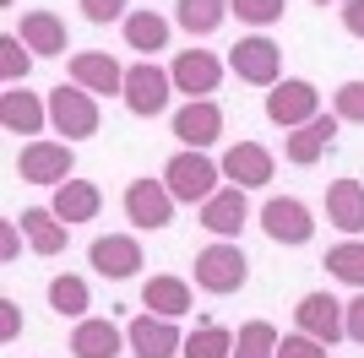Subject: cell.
<instances>
[{
  "label": "cell",
  "instance_id": "obj_1",
  "mask_svg": "<svg viewBox=\"0 0 364 358\" xmlns=\"http://www.w3.org/2000/svg\"><path fill=\"white\" fill-rule=\"evenodd\" d=\"M218 179H223V163H213L207 152H191V147L174 152V158L164 163V185H168V195H174V201H191V207H201L207 195L223 190Z\"/></svg>",
  "mask_w": 364,
  "mask_h": 358
},
{
  "label": "cell",
  "instance_id": "obj_2",
  "mask_svg": "<svg viewBox=\"0 0 364 358\" xmlns=\"http://www.w3.org/2000/svg\"><path fill=\"white\" fill-rule=\"evenodd\" d=\"M250 283V261H245L240 244H228V239H218V244H207V250L196 255V288L201 293H240V288Z\"/></svg>",
  "mask_w": 364,
  "mask_h": 358
},
{
  "label": "cell",
  "instance_id": "obj_3",
  "mask_svg": "<svg viewBox=\"0 0 364 358\" xmlns=\"http://www.w3.org/2000/svg\"><path fill=\"white\" fill-rule=\"evenodd\" d=\"M49 125L65 136V141H82V136H98V98H92L87 87H55L49 92Z\"/></svg>",
  "mask_w": 364,
  "mask_h": 358
},
{
  "label": "cell",
  "instance_id": "obj_4",
  "mask_svg": "<svg viewBox=\"0 0 364 358\" xmlns=\"http://www.w3.org/2000/svg\"><path fill=\"white\" fill-rule=\"evenodd\" d=\"M228 71L240 76V82H250V87H277L283 82V49L272 44V38H240V44L228 49Z\"/></svg>",
  "mask_w": 364,
  "mask_h": 358
},
{
  "label": "cell",
  "instance_id": "obj_5",
  "mask_svg": "<svg viewBox=\"0 0 364 358\" xmlns=\"http://www.w3.org/2000/svg\"><path fill=\"white\" fill-rule=\"evenodd\" d=\"M168 92H174V76L164 71V65H152V60H136L131 71H125V109L131 114H141V119H152V114H164L168 109Z\"/></svg>",
  "mask_w": 364,
  "mask_h": 358
},
{
  "label": "cell",
  "instance_id": "obj_6",
  "mask_svg": "<svg viewBox=\"0 0 364 358\" xmlns=\"http://www.w3.org/2000/svg\"><path fill=\"white\" fill-rule=\"evenodd\" d=\"M321 114V92L304 82V76H283L272 92H267V119L283 125V131H299Z\"/></svg>",
  "mask_w": 364,
  "mask_h": 358
},
{
  "label": "cell",
  "instance_id": "obj_7",
  "mask_svg": "<svg viewBox=\"0 0 364 358\" xmlns=\"http://www.w3.org/2000/svg\"><path fill=\"white\" fill-rule=\"evenodd\" d=\"M261 228H267L272 244H289V250H299V244L316 239V217H310V207L294 201V195H272V201L261 207Z\"/></svg>",
  "mask_w": 364,
  "mask_h": 358
},
{
  "label": "cell",
  "instance_id": "obj_8",
  "mask_svg": "<svg viewBox=\"0 0 364 358\" xmlns=\"http://www.w3.org/2000/svg\"><path fill=\"white\" fill-rule=\"evenodd\" d=\"M71 168H76L71 141H28V147L16 152V174L28 179V185H65Z\"/></svg>",
  "mask_w": 364,
  "mask_h": 358
},
{
  "label": "cell",
  "instance_id": "obj_9",
  "mask_svg": "<svg viewBox=\"0 0 364 358\" xmlns=\"http://www.w3.org/2000/svg\"><path fill=\"white\" fill-rule=\"evenodd\" d=\"M125 217H131L141 234L168 228L174 223V195H168V185L164 179H131V185H125Z\"/></svg>",
  "mask_w": 364,
  "mask_h": 358
},
{
  "label": "cell",
  "instance_id": "obj_10",
  "mask_svg": "<svg viewBox=\"0 0 364 358\" xmlns=\"http://www.w3.org/2000/svg\"><path fill=\"white\" fill-rule=\"evenodd\" d=\"M125 347L136 358H180L185 353V337L174 331V320L168 315H136L131 326H125Z\"/></svg>",
  "mask_w": 364,
  "mask_h": 358
},
{
  "label": "cell",
  "instance_id": "obj_11",
  "mask_svg": "<svg viewBox=\"0 0 364 358\" xmlns=\"http://www.w3.org/2000/svg\"><path fill=\"white\" fill-rule=\"evenodd\" d=\"M223 136V109L213 104V98H191V104L174 114V141L191 152H207Z\"/></svg>",
  "mask_w": 364,
  "mask_h": 358
},
{
  "label": "cell",
  "instance_id": "obj_12",
  "mask_svg": "<svg viewBox=\"0 0 364 358\" xmlns=\"http://www.w3.org/2000/svg\"><path fill=\"white\" fill-rule=\"evenodd\" d=\"M272 168H277V158L261 147V141H234V147L223 152V179H228V185H240V190L272 185Z\"/></svg>",
  "mask_w": 364,
  "mask_h": 358
},
{
  "label": "cell",
  "instance_id": "obj_13",
  "mask_svg": "<svg viewBox=\"0 0 364 358\" xmlns=\"http://www.w3.org/2000/svg\"><path fill=\"white\" fill-rule=\"evenodd\" d=\"M294 326L304 331V337H316V342H343L348 331H343V304H337L332 293H304L299 304H294Z\"/></svg>",
  "mask_w": 364,
  "mask_h": 358
},
{
  "label": "cell",
  "instance_id": "obj_14",
  "mask_svg": "<svg viewBox=\"0 0 364 358\" xmlns=\"http://www.w3.org/2000/svg\"><path fill=\"white\" fill-rule=\"evenodd\" d=\"M168 76H174V92H191V98H213L218 82H223V60H218L213 49H185V55L168 65Z\"/></svg>",
  "mask_w": 364,
  "mask_h": 358
},
{
  "label": "cell",
  "instance_id": "obj_15",
  "mask_svg": "<svg viewBox=\"0 0 364 358\" xmlns=\"http://www.w3.org/2000/svg\"><path fill=\"white\" fill-rule=\"evenodd\" d=\"M87 261H92V271H98V277L125 283V277H136V271H141V244H136L131 234H104V239H92Z\"/></svg>",
  "mask_w": 364,
  "mask_h": 358
},
{
  "label": "cell",
  "instance_id": "obj_16",
  "mask_svg": "<svg viewBox=\"0 0 364 358\" xmlns=\"http://www.w3.org/2000/svg\"><path fill=\"white\" fill-rule=\"evenodd\" d=\"M245 223H250V201H245L240 185H223L218 195H207V201H201V228H207V234L234 239Z\"/></svg>",
  "mask_w": 364,
  "mask_h": 358
},
{
  "label": "cell",
  "instance_id": "obj_17",
  "mask_svg": "<svg viewBox=\"0 0 364 358\" xmlns=\"http://www.w3.org/2000/svg\"><path fill=\"white\" fill-rule=\"evenodd\" d=\"M337 125H343L337 114H316L310 125H299V131H294L289 141H283V158H289L294 168L321 163V158H326V147H332V136H337Z\"/></svg>",
  "mask_w": 364,
  "mask_h": 358
},
{
  "label": "cell",
  "instance_id": "obj_18",
  "mask_svg": "<svg viewBox=\"0 0 364 358\" xmlns=\"http://www.w3.org/2000/svg\"><path fill=\"white\" fill-rule=\"evenodd\" d=\"M125 347V331L114 320H98V315H82L71 331V353L76 358H120Z\"/></svg>",
  "mask_w": 364,
  "mask_h": 358
},
{
  "label": "cell",
  "instance_id": "obj_19",
  "mask_svg": "<svg viewBox=\"0 0 364 358\" xmlns=\"http://www.w3.org/2000/svg\"><path fill=\"white\" fill-rule=\"evenodd\" d=\"M16 223H22V234H28L33 255H60L65 244H71V223H60L55 207H28Z\"/></svg>",
  "mask_w": 364,
  "mask_h": 358
},
{
  "label": "cell",
  "instance_id": "obj_20",
  "mask_svg": "<svg viewBox=\"0 0 364 358\" xmlns=\"http://www.w3.org/2000/svg\"><path fill=\"white\" fill-rule=\"evenodd\" d=\"M55 217L60 223H92L98 217V207H104V190L92 185V179H65V185H55Z\"/></svg>",
  "mask_w": 364,
  "mask_h": 358
},
{
  "label": "cell",
  "instance_id": "obj_21",
  "mask_svg": "<svg viewBox=\"0 0 364 358\" xmlns=\"http://www.w3.org/2000/svg\"><path fill=\"white\" fill-rule=\"evenodd\" d=\"M0 125L11 136H38L49 125V104H38L33 92L11 87V92H0Z\"/></svg>",
  "mask_w": 364,
  "mask_h": 358
},
{
  "label": "cell",
  "instance_id": "obj_22",
  "mask_svg": "<svg viewBox=\"0 0 364 358\" xmlns=\"http://www.w3.org/2000/svg\"><path fill=\"white\" fill-rule=\"evenodd\" d=\"M71 82H76V87H87V92H125V71L109 55H98V49L71 55Z\"/></svg>",
  "mask_w": 364,
  "mask_h": 358
},
{
  "label": "cell",
  "instance_id": "obj_23",
  "mask_svg": "<svg viewBox=\"0 0 364 358\" xmlns=\"http://www.w3.org/2000/svg\"><path fill=\"white\" fill-rule=\"evenodd\" d=\"M16 38H22L33 55H44V60H49V55H65V49H71V38H65V22H60L55 11H44V6L22 16V33H16Z\"/></svg>",
  "mask_w": 364,
  "mask_h": 358
},
{
  "label": "cell",
  "instance_id": "obj_24",
  "mask_svg": "<svg viewBox=\"0 0 364 358\" xmlns=\"http://www.w3.org/2000/svg\"><path fill=\"white\" fill-rule=\"evenodd\" d=\"M326 217H332V228H343V234H364V185L359 179H332Z\"/></svg>",
  "mask_w": 364,
  "mask_h": 358
},
{
  "label": "cell",
  "instance_id": "obj_25",
  "mask_svg": "<svg viewBox=\"0 0 364 358\" xmlns=\"http://www.w3.org/2000/svg\"><path fill=\"white\" fill-rule=\"evenodd\" d=\"M141 310L180 320V315L191 310V283H185V277H152V283L141 288Z\"/></svg>",
  "mask_w": 364,
  "mask_h": 358
},
{
  "label": "cell",
  "instance_id": "obj_26",
  "mask_svg": "<svg viewBox=\"0 0 364 358\" xmlns=\"http://www.w3.org/2000/svg\"><path fill=\"white\" fill-rule=\"evenodd\" d=\"M228 16H234V11H228V0H180V6H174V22H180L191 38H207V33H218Z\"/></svg>",
  "mask_w": 364,
  "mask_h": 358
},
{
  "label": "cell",
  "instance_id": "obj_27",
  "mask_svg": "<svg viewBox=\"0 0 364 358\" xmlns=\"http://www.w3.org/2000/svg\"><path fill=\"white\" fill-rule=\"evenodd\" d=\"M125 44L141 49V55H158V49H168V22L158 11H131L125 16Z\"/></svg>",
  "mask_w": 364,
  "mask_h": 358
},
{
  "label": "cell",
  "instance_id": "obj_28",
  "mask_svg": "<svg viewBox=\"0 0 364 358\" xmlns=\"http://www.w3.org/2000/svg\"><path fill=\"white\" fill-rule=\"evenodd\" d=\"M49 310L65 315V320H82V315L92 310L87 283H82V277H55V283H49Z\"/></svg>",
  "mask_w": 364,
  "mask_h": 358
},
{
  "label": "cell",
  "instance_id": "obj_29",
  "mask_svg": "<svg viewBox=\"0 0 364 358\" xmlns=\"http://www.w3.org/2000/svg\"><path fill=\"white\" fill-rule=\"evenodd\" d=\"M326 271L348 288H364V239H343L326 250Z\"/></svg>",
  "mask_w": 364,
  "mask_h": 358
},
{
  "label": "cell",
  "instance_id": "obj_30",
  "mask_svg": "<svg viewBox=\"0 0 364 358\" xmlns=\"http://www.w3.org/2000/svg\"><path fill=\"white\" fill-rule=\"evenodd\" d=\"M277 326L272 320H245L240 337H234V358H277Z\"/></svg>",
  "mask_w": 364,
  "mask_h": 358
},
{
  "label": "cell",
  "instance_id": "obj_31",
  "mask_svg": "<svg viewBox=\"0 0 364 358\" xmlns=\"http://www.w3.org/2000/svg\"><path fill=\"white\" fill-rule=\"evenodd\" d=\"M180 358H234V331L228 326H196L185 337Z\"/></svg>",
  "mask_w": 364,
  "mask_h": 358
},
{
  "label": "cell",
  "instance_id": "obj_32",
  "mask_svg": "<svg viewBox=\"0 0 364 358\" xmlns=\"http://www.w3.org/2000/svg\"><path fill=\"white\" fill-rule=\"evenodd\" d=\"M33 71V49L16 38V33H0V76L11 82V87H22Z\"/></svg>",
  "mask_w": 364,
  "mask_h": 358
},
{
  "label": "cell",
  "instance_id": "obj_33",
  "mask_svg": "<svg viewBox=\"0 0 364 358\" xmlns=\"http://www.w3.org/2000/svg\"><path fill=\"white\" fill-rule=\"evenodd\" d=\"M228 11L240 22H250V28H272V22H283L289 0H228Z\"/></svg>",
  "mask_w": 364,
  "mask_h": 358
},
{
  "label": "cell",
  "instance_id": "obj_34",
  "mask_svg": "<svg viewBox=\"0 0 364 358\" xmlns=\"http://www.w3.org/2000/svg\"><path fill=\"white\" fill-rule=\"evenodd\" d=\"M332 114L348 119V125H364V82H343L332 92Z\"/></svg>",
  "mask_w": 364,
  "mask_h": 358
},
{
  "label": "cell",
  "instance_id": "obj_35",
  "mask_svg": "<svg viewBox=\"0 0 364 358\" xmlns=\"http://www.w3.org/2000/svg\"><path fill=\"white\" fill-rule=\"evenodd\" d=\"M277 358H326V342H316V337L294 331V337H283V342H277Z\"/></svg>",
  "mask_w": 364,
  "mask_h": 358
},
{
  "label": "cell",
  "instance_id": "obj_36",
  "mask_svg": "<svg viewBox=\"0 0 364 358\" xmlns=\"http://www.w3.org/2000/svg\"><path fill=\"white\" fill-rule=\"evenodd\" d=\"M82 16L104 28V22H125L131 11H125V0H82Z\"/></svg>",
  "mask_w": 364,
  "mask_h": 358
},
{
  "label": "cell",
  "instance_id": "obj_37",
  "mask_svg": "<svg viewBox=\"0 0 364 358\" xmlns=\"http://www.w3.org/2000/svg\"><path fill=\"white\" fill-rule=\"evenodd\" d=\"M343 331H348V342L364 347V288H359V298H353V304H343Z\"/></svg>",
  "mask_w": 364,
  "mask_h": 358
},
{
  "label": "cell",
  "instance_id": "obj_38",
  "mask_svg": "<svg viewBox=\"0 0 364 358\" xmlns=\"http://www.w3.org/2000/svg\"><path fill=\"white\" fill-rule=\"evenodd\" d=\"M16 331H22V310H16L11 298H0V337H6V342H11Z\"/></svg>",
  "mask_w": 364,
  "mask_h": 358
},
{
  "label": "cell",
  "instance_id": "obj_39",
  "mask_svg": "<svg viewBox=\"0 0 364 358\" xmlns=\"http://www.w3.org/2000/svg\"><path fill=\"white\" fill-rule=\"evenodd\" d=\"M343 28L353 38H364V0H343Z\"/></svg>",
  "mask_w": 364,
  "mask_h": 358
},
{
  "label": "cell",
  "instance_id": "obj_40",
  "mask_svg": "<svg viewBox=\"0 0 364 358\" xmlns=\"http://www.w3.org/2000/svg\"><path fill=\"white\" fill-rule=\"evenodd\" d=\"M0 255H6V261L16 255V223H6V228H0Z\"/></svg>",
  "mask_w": 364,
  "mask_h": 358
},
{
  "label": "cell",
  "instance_id": "obj_41",
  "mask_svg": "<svg viewBox=\"0 0 364 358\" xmlns=\"http://www.w3.org/2000/svg\"><path fill=\"white\" fill-rule=\"evenodd\" d=\"M316 6H343V0H316Z\"/></svg>",
  "mask_w": 364,
  "mask_h": 358
},
{
  "label": "cell",
  "instance_id": "obj_42",
  "mask_svg": "<svg viewBox=\"0 0 364 358\" xmlns=\"http://www.w3.org/2000/svg\"><path fill=\"white\" fill-rule=\"evenodd\" d=\"M0 6H11V0H0Z\"/></svg>",
  "mask_w": 364,
  "mask_h": 358
}]
</instances>
